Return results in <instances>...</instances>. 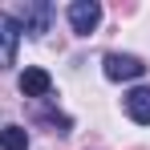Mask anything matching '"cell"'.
Returning <instances> with one entry per match:
<instances>
[{"label": "cell", "instance_id": "cell-2", "mask_svg": "<svg viewBox=\"0 0 150 150\" xmlns=\"http://www.w3.org/2000/svg\"><path fill=\"white\" fill-rule=\"evenodd\" d=\"M101 73L110 81H138L146 73V61L134 57V53H105L101 57Z\"/></svg>", "mask_w": 150, "mask_h": 150}, {"label": "cell", "instance_id": "cell-5", "mask_svg": "<svg viewBox=\"0 0 150 150\" xmlns=\"http://www.w3.org/2000/svg\"><path fill=\"white\" fill-rule=\"evenodd\" d=\"M126 114L138 126H150V85H134L126 93Z\"/></svg>", "mask_w": 150, "mask_h": 150}, {"label": "cell", "instance_id": "cell-1", "mask_svg": "<svg viewBox=\"0 0 150 150\" xmlns=\"http://www.w3.org/2000/svg\"><path fill=\"white\" fill-rule=\"evenodd\" d=\"M12 21H16L21 33H28V37H45V33L53 28V4L49 0H25Z\"/></svg>", "mask_w": 150, "mask_h": 150}, {"label": "cell", "instance_id": "cell-7", "mask_svg": "<svg viewBox=\"0 0 150 150\" xmlns=\"http://www.w3.org/2000/svg\"><path fill=\"white\" fill-rule=\"evenodd\" d=\"M0 150H28V130L25 126H4L0 130Z\"/></svg>", "mask_w": 150, "mask_h": 150}, {"label": "cell", "instance_id": "cell-6", "mask_svg": "<svg viewBox=\"0 0 150 150\" xmlns=\"http://www.w3.org/2000/svg\"><path fill=\"white\" fill-rule=\"evenodd\" d=\"M49 89H53V77L45 73V69H25L21 73V93L33 101H41V98H49Z\"/></svg>", "mask_w": 150, "mask_h": 150}, {"label": "cell", "instance_id": "cell-3", "mask_svg": "<svg viewBox=\"0 0 150 150\" xmlns=\"http://www.w3.org/2000/svg\"><path fill=\"white\" fill-rule=\"evenodd\" d=\"M98 25H101V4L98 0H73L69 4V28L77 37H89Z\"/></svg>", "mask_w": 150, "mask_h": 150}, {"label": "cell", "instance_id": "cell-4", "mask_svg": "<svg viewBox=\"0 0 150 150\" xmlns=\"http://www.w3.org/2000/svg\"><path fill=\"white\" fill-rule=\"evenodd\" d=\"M16 45H21V25L8 12H0V69L16 65Z\"/></svg>", "mask_w": 150, "mask_h": 150}]
</instances>
